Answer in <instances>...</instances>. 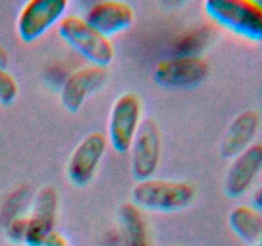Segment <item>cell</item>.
<instances>
[{
	"mask_svg": "<svg viewBox=\"0 0 262 246\" xmlns=\"http://www.w3.org/2000/svg\"><path fill=\"white\" fill-rule=\"evenodd\" d=\"M130 202L141 210L176 213L192 205L196 199V189L186 181L152 177L137 181L130 191Z\"/></svg>",
	"mask_w": 262,
	"mask_h": 246,
	"instance_id": "1",
	"label": "cell"
},
{
	"mask_svg": "<svg viewBox=\"0 0 262 246\" xmlns=\"http://www.w3.org/2000/svg\"><path fill=\"white\" fill-rule=\"evenodd\" d=\"M205 14L219 27L251 43H262V3L256 0H207Z\"/></svg>",
	"mask_w": 262,
	"mask_h": 246,
	"instance_id": "2",
	"label": "cell"
},
{
	"mask_svg": "<svg viewBox=\"0 0 262 246\" xmlns=\"http://www.w3.org/2000/svg\"><path fill=\"white\" fill-rule=\"evenodd\" d=\"M59 36L90 64L106 68L115 58V48L110 38L95 30L79 15H66L58 23Z\"/></svg>",
	"mask_w": 262,
	"mask_h": 246,
	"instance_id": "3",
	"label": "cell"
},
{
	"mask_svg": "<svg viewBox=\"0 0 262 246\" xmlns=\"http://www.w3.org/2000/svg\"><path fill=\"white\" fill-rule=\"evenodd\" d=\"M142 125V102L137 95L125 92L115 99L107 120V142L117 153H128Z\"/></svg>",
	"mask_w": 262,
	"mask_h": 246,
	"instance_id": "4",
	"label": "cell"
},
{
	"mask_svg": "<svg viewBox=\"0 0 262 246\" xmlns=\"http://www.w3.org/2000/svg\"><path fill=\"white\" fill-rule=\"evenodd\" d=\"M209 63L200 55H173L154 68V79L166 89H193L206 79Z\"/></svg>",
	"mask_w": 262,
	"mask_h": 246,
	"instance_id": "5",
	"label": "cell"
},
{
	"mask_svg": "<svg viewBox=\"0 0 262 246\" xmlns=\"http://www.w3.org/2000/svg\"><path fill=\"white\" fill-rule=\"evenodd\" d=\"M67 0H30L17 17V33L25 43H33L66 17Z\"/></svg>",
	"mask_w": 262,
	"mask_h": 246,
	"instance_id": "6",
	"label": "cell"
},
{
	"mask_svg": "<svg viewBox=\"0 0 262 246\" xmlns=\"http://www.w3.org/2000/svg\"><path fill=\"white\" fill-rule=\"evenodd\" d=\"M163 151V138L156 122L151 118L142 120L129 149L130 172L137 181L152 178L158 171Z\"/></svg>",
	"mask_w": 262,
	"mask_h": 246,
	"instance_id": "7",
	"label": "cell"
},
{
	"mask_svg": "<svg viewBox=\"0 0 262 246\" xmlns=\"http://www.w3.org/2000/svg\"><path fill=\"white\" fill-rule=\"evenodd\" d=\"M107 144L106 136L96 131L77 144L67 163V176L74 186H86L94 179L106 153Z\"/></svg>",
	"mask_w": 262,
	"mask_h": 246,
	"instance_id": "8",
	"label": "cell"
},
{
	"mask_svg": "<svg viewBox=\"0 0 262 246\" xmlns=\"http://www.w3.org/2000/svg\"><path fill=\"white\" fill-rule=\"evenodd\" d=\"M58 194L50 186H45L36 194L32 210L27 218L23 242L26 246H46L55 235L58 214Z\"/></svg>",
	"mask_w": 262,
	"mask_h": 246,
	"instance_id": "9",
	"label": "cell"
},
{
	"mask_svg": "<svg viewBox=\"0 0 262 246\" xmlns=\"http://www.w3.org/2000/svg\"><path fill=\"white\" fill-rule=\"evenodd\" d=\"M107 79L106 68L89 66L72 72L60 89L61 105L68 112L77 113L90 96L99 91Z\"/></svg>",
	"mask_w": 262,
	"mask_h": 246,
	"instance_id": "10",
	"label": "cell"
},
{
	"mask_svg": "<svg viewBox=\"0 0 262 246\" xmlns=\"http://www.w3.org/2000/svg\"><path fill=\"white\" fill-rule=\"evenodd\" d=\"M262 172V144H252L232 159L224 178L227 196L238 199L251 190Z\"/></svg>",
	"mask_w": 262,
	"mask_h": 246,
	"instance_id": "11",
	"label": "cell"
},
{
	"mask_svg": "<svg viewBox=\"0 0 262 246\" xmlns=\"http://www.w3.org/2000/svg\"><path fill=\"white\" fill-rule=\"evenodd\" d=\"M83 18L95 30L110 38L132 27L136 13L129 3L104 0L92 4Z\"/></svg>",
	"mask_w": 262,
	"mask_h": 246,
	"instance_id": "12",
	"label": "cell"
},
{
	"mask_svg": "<svg viewBox=\"0 0 262 246\" xmlns=\"http://www.w3.org/2000/svg\"><path fill=\"white\" fill-rule=\"evenodd\" d=\"M260 122V115L252 109L243 110L235 115L228 126L220 144V154L223 158L232 160L242 151L250 148L257 135Z\"/></svg>",
	"mask_w": 262,
	"mask_h": 246,
	"instance_id": "13",
	"label": "cell"
},
{
	"mask_svg": "<svg viewBox=\"0 0 262 246\" xmlns=\"http://www.w3.org/2000/svg\"><path fill=\"white\" fill-rule=\"evenodd\" d=\"M120 230L124 246H152L150 228L143 210L133 202H125L119 212Z\"/></svg>",
	"mask_w": 262,
	"mask_h": 246,
	"instance_id": "14",
	"label": "cell"
},
{
	"mask_svg": "<svg viewBox=\"0 0 262 246\" xmlns=\"http://www.w3.org/2000/svg\"><path fill=\"white\" fill-rule=\"evenodd\" d=\"M229 225L237 237L248 246L262 243V217L251 205L235 207L229 214Z\"/></svg>",
	"mask_w": 262,
	"mask_h": 246,
	"instance_id": "15",
	"label": "cell"
},
{
	"mask_svg": "<svg viewBox=\"0 0 262 246\" xmlns=\"http://www.w3.org/2000/svg\"><path fill=\"white\" fill-rule=\"evenodd\" d=\"M210 35L204 28H196L179 36L174 45V55H199V50L209 43Z\"/></svg>",
	"mask_w": 262,
	"mask_h": 246,
	"instance_id": "16",
	"label": "cell"
},
{
	"mask_svg": "<svg viewBox=\"0 0 262 246\" xmlns=\"http://www.w3.org/2000/svg\"><path fill=\"white\" fill-rule=\"evenodd\" d=\"M17 81L14 77L5 69V67L0 66V104L10 105L18 96Z\"/></svg>",
	"mask_w": 262,
	"mask_h": 246,
	"instance_id": "17",
	"label": "cell"
},
{
	"mask_svg": "<svg viewBox=\"0 0 262 246\" xmlns=\"http://www.w3.org/2000/svg\"><path fill=\"white\" fill-rule=\"evenodd\" d=\"M26 227H27V218H15L10 222L9 227H8V237L13 242H23Z\"/></svg>",
	"mask_w": 262,
	"mask_h": 246,
	"instance_id": "18",
	"label": "cell"
},
{
	"mask_svg": "<svg viewBox=\"0 0 262 246\" xmlns=\"http://www.w3.org/2000/svg\"><path fill=\"white\" fill-rule=\"evenodd\" d=\"M251 207L262 217V186L253 192L252 199H251Z\"/></svg>",
	"mask_w": 262,
	"mask_h": 246,
	"instance_id": "19",
	"label": "cell"
},
{
	"mask_svg": "<svg viewBox=\"0 0 262 246\" xmlns=\"http://www.w3.org/2000/svg\"><path fill=\"white\" fill-rule=\"evenodd\" d=\"M8 59H9V56H8L7 50H5L4 46H3L2 44H0V66L5 67V64H7Z\"/></svg>",
	"mask_w": 262,
	"mask_h": 246,
	"instance_id": "20",
	"label": "cell"
},
{
	"mask_svg": "<svg viewBox=\"0 0 262 246\" xmlns=\"http://www.w3.org/2000/svg\"><path fill=\"white\" fill-rule=\"evenodd\" d=\"M258 246H262V243H261V245H258Z\"/></svg>",
	"mask_w": 262,
	"mask_h": 246,
	"instance_id": "21",
	"label": "cell"
},
{
	"mask_svg": "<svg viewBox=\"0 0 262 246\" xmlns=\"http://www.w3.org/2000/svg\"><path fill=\"white\" fill-rule=\"evenodd\" d=\"M261 3H262V2H261Z\"/></svg>",
	"mask_w": 262,
	"mask_h": 246,
	"instance_id": "22",
	"label": "cell"
}]
</instances>
